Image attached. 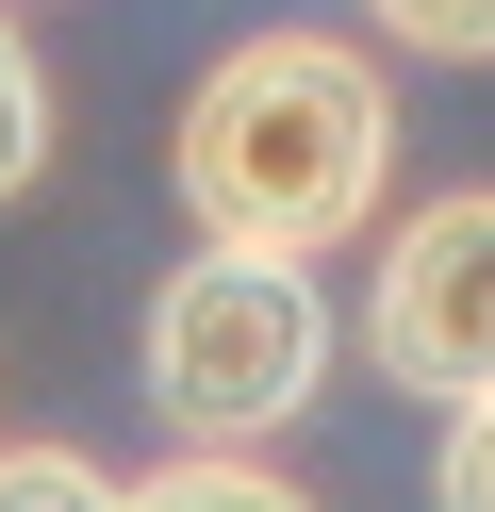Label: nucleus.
<instances>
[{"mask_svg": "<svg viewBox=\"0 0 495 512\" xmlns=\"http://www.w3.org/2000/svg\"><path fill=\"white\" fill-rule=\"evenodd\" d=\"M165 182H182V215L215 248H281V265L347 248L380 215V182H396L380 50H347V34H231L182 83V116H165Z\"/></svg>", "mask_w": 495, "mask_h": 512, "instance_id": "f257e3e1", "label": "nucleus"}, {"mask_svg": "<svg viewBox=\"0 0 495 512\" xmlns=\"http://www.w3.org/2000/svg\"><path fill=\"white\" fill-rule=\"evenodd\" d=\"M330 380V298L314 265H281V248H198V265H165L149 298V413L182 446H264L297 430Z\"/></svg>", "mask_w": 495, "mask_h": 512, "instance_id": "f03ea898", "label": "nucleus"}, {"mask_svg": "<svg viewBox=\"0 0 495 512\" xmlns=\"http://www.w3.org/2000/svg\"><path fill=\"white\" fill-rule=\"evenodd\" d=\"M363 347H380L396 397H479L495 380V182H446L380 232V281H363Z\"/></svg>", "mask_w": 495, "mask_h": 512, "instance_id": "7ed1b4c3", "label": "nucleus"}, {"mask_svg": "<svg viewBox=\"0 0 495 512\" xmlns=\"http://www.w3.org/2000/svg\"><path fill=\"white\" fill-rule=\"evenodd\" d=\"M116 512H314V496H297V479H264L248 446H182V463L116 479Z\"/></svg>", "mask_w": 495, "mask_h": 512, "instance_id": "20e7f679", "label": "nucleus"}, {"mask_svg": "<svg viewBox=\"0 0 495 512\" xmlns=\"http://www.w3.org/2000/svg\"><path fill=\"white\" fill-rule=\"evenodd\" d=\"M33 166H50V67H33L17 0H0V199H33Z\"/></svg>", "mask_w": 495, "mask_h": 512, "instance_id": "39448f33", "label": "nucleus"}, {"mask_svg": "<svg viewBox=\"0 0 495 512\" xmlns=\"http://www.w3.org/2000/svg\"><path fill=\"white\" fill-rule=\"evenodd\" d=\"M429 512H495V380L446 397V446H429Z\"/></svg>", "mask_w": 495, "mask_h": 512, "instance_id": "423d86ee", "label": "nucleus"}, {"mask_svg": "<svg viewBox=\"0 0 495 512\" xmlns=\"http://www.w3.org/2000/svg\"><path fill=\"white\" fill-rule=\"evenodd\" d=\"M396 50H429V67H495V0H363Z\"/></svg>", "mask_w": 495, "mask_h": 512, "instance_id": "0eeeda50", "label": "nucleus"}, {"mask_svg": "<svg viewBox=\"0 0 495 512\" xmlns=\"http://www.w3.org/2000/svg\"><path fill=\"white\" fill-rule=\"evenodd\" d=\"M0 512H116V479L83 446H0Z\"/></svg>", "mask_w": 495, "mask_h": 512, "instance_id": "6e6552de", "label": "nucleus"}]
</instances>
